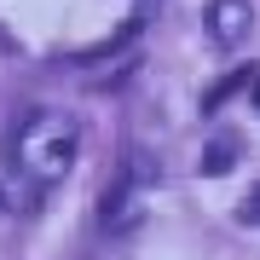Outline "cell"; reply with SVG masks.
Here are the masks:
<instances>
[{"instance_id": "obj_1", "label": "cell", "mask_w": 260, "mask_h": 260, "mask_svg": "<svg viewBox=\"0 0 260 260\" xmlns=\"http://www.w3.org/2000/svg\"><path fill=\"white\" fill-rule=\"evenodd\" d=\"M75 145H81L75 116H64V110H29L23 127H18V139H12V162H18L35 185H52V179L70 174Z\"/></svg>"}, {"instance_id": "obj_2", "label": "cell", "mask_w": 260, "mask_h": 260, "mask_svg": "<svg viewBox=\"0 0 260 260\" xmlns=\"http://www.w3.org/2000/svg\"><path fill=\"white\" fill-rule=\"evenodd\" d=\"M249 23H254L249 0H208V35L220 41V47H237V41L249 35Z\"/></svg>"}, {"instance_id": "obj_3", "label": "cell", "mask_w": 260, "mask_h": 260, "mask_svg": "<svg viewBox=\"0 0 260 260\" xmlns=\"http://www.w3.org/2000/svg\"><path fill=\"white\" fill-rule=\"evenodd\" d=\"M232 162H237V139H214L203 156H197V174H203V179H220V174H232Z\"/></svg>"}, {"instance_id": "obj_4", "label": "cell", "mask_w": 260, "mask_h": 260, "mask_svg": "<svg viewBox=\"0 0 260 260\" xmlns=\"http://www.w3.org/2000/svg\"><path fill=\"white\" fill-rule=\"evenodd\" d=\"M237 220H243V225H260V185H254V191L237 203Z\"/></svg>"}, {"instance_id": "obj_5", "label": "cell", "mask_w": 260, "mask_h": 260, "mask_svg": "<svg viewBox=\"0 0 260 260\" xmlns=\"http://www.w3.org/2000/svg\"><path fill=\"white\" fill-rule=\"evenodd\" d=\"M249 99H254V110H260V75H249Z\"/></svg>"}]
</instances>
